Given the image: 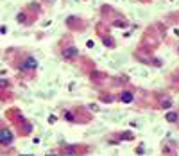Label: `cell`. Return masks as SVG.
Listing matches in <instances>:
<instances>
[{
    "instance_id": "5b68a950",
    "label": "cell",
    "mask_w": 179,
    "mask_h": 156,
    "mask_svg": "<svg viewBox=\"0 0 179 156\" xmlns=\"http://www.w3.org/2000/svg\"><path fill=\"white\" fill-rule=\"evenodd\" d=\"M167 119H168V120H177V115H175V113H168Z\"/></svg>"
},
{
    "instance_id": "6da1fadb",
    "label": "cell",
    "mask_w": 179,
    "mask_h": 156,
    "mask_svg": "<svg viewBox=\"0 0 179 156\" xmlns=\"http://www.w3.org/2000/svg\"><path fill=\"white\" fill-rule=\"evenodd\" d=\"M2 140H4L5 144H9V142H11V133H9L7 129H4V131H2Z\"/></svg>"
},
{
    "instance_id": "277c9868",
    "label": "cell",
    "mask_w": 179,
    "mask_h": 156,
    "mask_svg": "<svg viewBox=\"0 0 179 156\" xmlns=\"http://www.w3.org/2000/svg\"><path fill=\"white\" fill-rule=\"evenodd\" d=\"M34 65H36V63H34L32 59H31V61H27V63H25V68H34Z\"/></svg>"
},
{
    "instance_id": "3957f363",
    "label": "cell",
    "mask_w": 179,
    "mask_h": 156,
    "mask_svg": "<svg viewBox=\"0 0 179 156\" xmlns=\"http://www.w3.org/2000/svg\"><path fill=\"white\" fill-rule=\"evenodd\" d=\"M122 101H124V102H131V101H133V95H131V93H124L122 95Z\"/></svg>"
},
{
    "instance_id": "7a4b0ae2",
    "label": "cell",
    "mask_w": 179,
    "mask_h": 156,
    "mask_svg": "<svg viewBox=\"0 0 179 156\" xmlns=\"http://www.w3.org/2000/svg\"><path fill=\"white\" fill-rule=\"evenodd\" d=\"M75 54H77V50H75V49H68V50H66V52H65V56H66V58H70V56H72V58H73Z\"/></svg>"
}]
</instances>
